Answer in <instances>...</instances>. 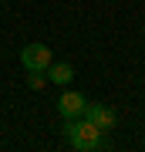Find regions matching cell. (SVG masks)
<instances>
[{
	"label": "cell",
	"mask_w": 145,
	"mask_h": 152,
	"mask_svg": "<svg viewBox=\"0 0 145 152\" xmlns=\"http://www.w3.org/2000/svg\"><path fill=\"white\" fill-rule=\"evenodd\" d=\"M44 75H47V81L51 85H71V78H74V68L68 64V61H51L47 68H44Z\"/></svg>",
	"instance_id": "obj_5"
},
{
	"label": "cell",
	"mask_w": 145,
	"mask_h": 152,
	"mask_svg": "<svg viewBox=\"0 0 145 152\" xmlns=\"http://www.w3.org/2000/svg\"><path fill=\"white\" fill-rule=\"evenodd\" d=\"M44 85H47V75L44 71H27V88L31 91H41Z\"/></svg>",
	"instance_id": "obj_6"
},
{
	"label": "cell",
	"mask_w": 145,
	"mask_h": 152,
	"mask_svg": "<svg viewBox=\"0 0 145 152\" xmlns=\"http://www.w3.org/2000/svg\"><path fill=\"white\" fill-rule=\"evenodd\" d=\"M81 115H85V118L91 122V125H98L101 132H111V129H115V108H108V105L88 102V105H85V112H81Z\"/></svg>",
	"instance_id": "obj_3"
},
{
	"label": "cell",
	"mask_w": 145,
	"mask_h": 152,
	"mask_svg": "<svg viewBox=\"0 0 145 152\" xmlns=\"http://www.w3.org/2000/svg\"><path fill=\"white\" fill-rule=\"evenodd\" d=\"M51 61H54V58H51V48H47V44H41V41L20 48V64H24L27 71H44Z\"/></svg>",
	"instance_id": "obj_2"
},
{
	"label": "cell",
	"mask_w": 145,
	"mask_h": 152,
	"mask_svg": "<svg viewBox=\"0 0 145 152\" xmlns=\"http://www.w3.org/2000/svg\"><path fill=\"white\" fill-rule=\"evenodd\" d=\"M64 139H68V145L78 149V152H101V149L108 145L105 132L98 129V125H91L85 115H78V118H64Z\"/></svg>",
	"instance_id": "obj_1"
},
{
	"label": "cell",
	"mask_w": 145,
	"mask_h": 152,
	"mask_svg": "<svg viewBox=\"0 0 145 152\" xmlns=\"http://www.w3.org/2000/svg\"><path fill=\"white\" fill-rule=\"evenodd\" d=\"M85 105H88V98L81 91H64L58 98V115L61 118H78V115L85 112Z\"/></svg>",
	"instance_id": "obj_4"
}]
</instances>
